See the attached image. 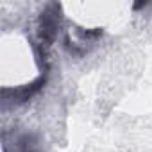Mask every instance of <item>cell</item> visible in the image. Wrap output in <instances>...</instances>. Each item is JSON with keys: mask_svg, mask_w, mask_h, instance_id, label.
<instances>
[{"mask_svg": "<svg viewBox=\"0 0 152 152\" xmlns=\"http://www.w3.org/2000/svg\"><path fill=\"white\" fill-rule=\"evenodd\" d=\"M59 6L50 4L47 6V9L39 15V22H38V39H39V47L45 52L56 39L57 34V27H59Z\"/></svg>", "mask_w": 152, "mask_h": 152, "instance_id": "obj_1", "label": "cell"}, {"mask_svg": "<svg viewBox=\"0 0 152 152\" xmlns=\"http://www.w3.org/2000/svg\"><path fill=\"white\" fill-rule=\"evenodd\" d=\"M20 152H32V150H31V147H29V143H27V140L23 141V145H22V150H20Z\"/></svg>", "mask_w": 152, "mask_h": 152, "instance_id": "obj_2", "label": "cell"}]
</instances>
